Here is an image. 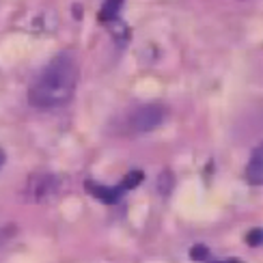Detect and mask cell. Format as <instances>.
<instances>
[{
    "label": "cell",
    "instance_id": "6da1fadb",
    "mask_svg": "<svg viewBox=\"0 0 263 263\" xmlns=\"http://www.w3.org/2000/svg\"><path fill=\"white\" fill-rule=\"evenodd\" d=\"M78 63L71 54H59L54 57L46 67L39 71V76L32 80L28 89V102L35 108H59L65 106L76 91L78 84Z\"/></svg>",
    "mask_w": 263,
    "mask_h": 263
},
{
    "label": "cell",
    "instance_id": "7a4b0ae2",
    "mask_svg": "<svg viewBox=\"0 0 263 263\" xmlns=\"http://www.w3.org/2000/svg\"><path fill=\"white\" fill-rule=\"evenodd\" d=\"M166 119V108L160 106V104H147V106H140L136 108L129 117V129L132 132H151L162 125V121Z\"/></svg>",
    "mask_w": 263,
    "mask_h": 263
},
{
    "label": "cell",
    "instance_id": "3957f363",
    "mask_svg": "<svg viewBox=\"0 0 263 263\" xmlns=\"http://www.w3.org/2000/svg\"><path fill=\"white\" fill-rule=\"evenodd\" d=\"M59 190H61V179L57 177V175H50V173L32 175L30 181H28V188H26L28 196L37 203L52 199L54 194H59Z\"/></svg>",
    "mask_w": 263,
    "mask_h": 263
},
{
    "label": "cell",
    "instance_id": "277c9868",
    "mask_svg": "<svg viewBox=\"0 0 263 263\" xmlns=\"http://www.w3.org/2000/svg\"><path fill=\"white\" fill-rule=\"evenodd\" d=\"M246 181L250 185H263V142L253 151L246 164Z\"/></svg>",
    "mask_w": 263,
    "mask_h": 263
},
{
    "label": "cell",
    "instance_id": "5b68a950",
    "mask_svg": "<svg viewBox=\"0 0 263 263\" xmlns=\"http://www.w3.org/2000/svg\"><path fill=\"white\" fill-rule=\"evenodd\" d=\"M84 185H86V190H89L91 196H95V199H100L102 203H108V205L117 203L123 194V190L119 188V185L112 188V185H102V183H93V181H86Z\"/></svg>",
    "mask_w": 263,
    "mask_h": 263
},
{
    "label": "cell",
    "instance_id": "8992f818",
    "mask_svg": "<svg viewBox=\"0 0 263 263\" xmlns=\"http://www.w3.org/2000/svg\"><path fill=\"white\" fill-rule=\"evenodd\" d=\"M121 7H123V0H104L102 11H100V22L112 24L119 15V11H121Z\"/></svg>",
    "mask_w": 263,
    "mask_h": 263
},
{
    "label": "cell",
    "instance_id": "52a82bcc",
    "mask_svg": "<svg viewBox=\"0 0 263 263\" xmlns=\"http://www.w3.org/2000/svg\"><path fill=\"white\" fill-rule=\"evenodd\" d=\"M173 185H175L173 173H171V171H162L160 177H158V192H160L162 196H168L171 190H173Z\"/></svg>",
    "mask_w": 263,
    "mask_h": 263
},
{
    "label": "cell",
    "instance_id": "ba28073f",
    "mask_svg": "<svg viewBox=\"0 0 263 263\" xmlns=\"http://www.w3.org/2000/svg\"><path fill=\"white\" fill-rule=\"evenodd\" d=\"M142 177H145V175H142V171H132V173H127L125 177H123V181H121V185H119V188H121L123 192H125V190H134L136 185L142 181Z\"/></svg>",
    "mask_w": 263,
    "mask_h": 263
},
{
    "label": "cell",
    "instance_id": "9c48e42d",
    "mask_svg": "<svg viewBox=\"0 0 263 263\" xmlns=\"http://www.w3.org/2000/svg\"><path fill=\"white\" fill-rule=\"evenodd\" d=\"M190 259L194 261H205V259H210V248L203 246V244H194L190 248Z\"/></svg>",
    "mask_w": 263,
    "mask_h": 263
},
{
    "label": "cell",
    "instance_id": "30bf717a",
    "mask_svg": "<svg viewBox=\"0 0 263 263\" xmlns=\"http://www.w3.org/2000/svg\"><path fill=\"white\" fill-rule=\"evenodd\" d=\"M246 244L248 246H261L263 244V229H253L246 235Z\"/></svg>",
    "mask_w": 263,
    "mask_h": 263
},
{
    "label": "cell",
    "instance_id": "8fae6325",
    "mask_svg": "<svg viewBox=\"0 0 263 263\" xmlns=\"http://www.w3.org/2000/svg\"><path fill=\"white\" fill-rule=\"evenodd\" d=\"M112 32H115V35H117V39L119 41H125L127 39V35H129V32H127V28L121 24V22H112Z\"/></svg>",
    "mask_w": 263,
    "mask_h": 263
},
{
    "label": "cell",
    "instance_id": "7c38bea8",
    "mask_svg": "<svg viewBox=\"0 0 263 263\" xmlns=\"http://www.w3.org/2000/svg\"><path fill=\"white\" fill-rule=\"evenodd\" d=\"M212 263H242L239 259H222V261H212Z\"/></svg>",
    "mask_w": 263,
    "mask_h": 263
},
{
    "label": "cell",
    "instance_id": "4fadbf2b",
    "mask_svg": "<svg viewBox=\"0 0 263 263\" xmlns=\"http://www.w3.org/2000/svg\"><path fill=\"white\" fill-rule=\"evenodd\" d=\"M5 160H7V156H5V151H3V147H0V168H3V164H5Z\"/></svg>",
    "mask_w": 263,
    "mask_h": 263
}]
</instances>
